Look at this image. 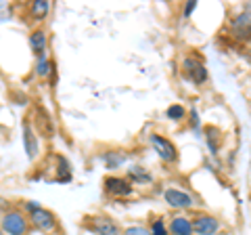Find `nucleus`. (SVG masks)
Masks as SVG:
<instances>
[{
    "mask_svg": "<svg viewBox=\"0 0 251 235\" xmlns=\"http://www.w3.org/2000/svg\"><path fill=\"white\" fill-rule=\"evenodd\" d=\"M184 67L188 69V76L193 78V82L203 84V82L207 80V69H205V65H203L201 61L193 59V57H186L184 59Z\"/></svg>",
    "mask_w": 251,
    "mask_h": 235,
    "instance_id": "obj_9",
    "label": "nucleus"
},
{
    "mask_svg": "<svg viewBox=\"0 0 251 235\" xmlns=\"http://www.w3.org/2000/svg\"><path fill=\"white\" fill-rule=\"evenodd\" d=\"M29 49L31 53L36 55L38 59L44 57V53H46V32L44 29H34L29 36Z\"/></svg>",
    "mask_w": 251,
    "mask_h": 235,
    "instance_id": "obj_11",
    "label": "nucleus"
},
{
    "mask_svg": "<svg viewBox=\"0 0 251 235\" xmlns=\"http://www.w3.org/2000/svg\"><path fill=\"white\" fill-rule=\"evenodd\" d=\"M124 235H151V231H149L147 227L136 225V227H128V229L124 231Z\"/></svg>",
    "mask_w": 251,
    "mask_h": 235,
    "instance_id": "obj_18",
    "label": "nucleus"
},
{
    "mask_svg": "<svg viewBox=\"0 0 251 235\" xmlns=\"http://www.w3.org/2000/svg\"><path fill=\"white\" fill-rule=\"evenodd\" d=\"M151 145H153V149L157 151V155H159L163 162H176L178 160V149H176V145L172 143L170 139L161 137V135H153L151 137Z\"/></svg>",
    "mask_w": 251,
    "mask_h": 235,
    "instance_id": "obj_2",
    "label": "nucleus"
},
{
    "mask_svg": "<svg viewBox=\"0 0 251 235\" xmlns=\"http://www.w3.org/2000/svg\"><path fill=\"white\" fill-rule=\"evenodd\" d=\"M163 198H166V204L172 208H178V210H186L195 206V200L188 195L186 191L182 189H176V187H170V189H166V193H163Z\"/></svg>",
    "mask_w": 251,
    "mask_h": 235,
    "instance_id": "obj_4",
    "label": "nucleus"
},
{
    "mask_svg": "<svg viewBox=\"0 0 251 235\" xmlns=\"http://www.w3.org/2000/svg\"><path fill=\"white\" fill-rule=\"evenodd\" d=\"M29 223L36 225L38 229H42V231H50L57 227V218H54V214L50 210L40 208V210H36L34 214H29Z\"/></svg>",
    "mask_w": 251,
    "mask_h": 235,
    "instance_id": "obj_6",
    "label": "nucleus"
},
{
    "mask_svg": "<svg viewBox=\"0 0 251 235\" xmlns=\"http://www.w3.org/2000/svg\"><path fill=\"white\" fill-rule=\"evenodd\" d=\"M49 11H50V2H46V0H36V2H31V15H34L36 19H44Z\"/></svg>",
    "mask_w": 251,
    "mask_h": 235,
    "instance_id": "obj_13",
    "label": "nucleus"
},
{
    "mask_svg": "<svg viewBox=\"0 0 251 235\" xmlns=\"http://www.w3.org/2000/svg\"><path fill=\"white\" fill-rule=\"evenodd\" d=\"M195 9H197V2H195V0H191V2H186V6H184V17H191Z\"/></svg>",
    "mask_w": 251,
    "mask_h": 235,
    "instance_id": "obj_19",
    "label": "nucleus"
},
{
    "mask_svg": "<svg viewBox=\"0 0 251 235\" xmlns=\"http://www.w3.org/2000/svg\"><path fill=\"white\" fill-rule=\"evenodd\" d=\"M0 235H4V233H0Z\"/></svg>",
    "mask_w": 251,
    "mask_h": 235,
    "instance_id": "obj_22",
    "label": "nucleus"
},
{
    "mask_svg": "<svg viewBox=\"0 0 251 235\" xmlns=\"http://www.w3.org/2000/svg\"><path fill=\"white\" fill-rule=\"evenodd\" d=\"M232 32L237 38H249L251 36V15H241L232 21Z\"/></svg>",
    "mask_w": 251,
    "mask_h": 235,
    "instance_id": "obj_12",
    "label": "nucleus"
},
{
    "mask_svg": "<svg viewBox=\"0 0 251 235\" xmlns=\"http://www.w3.org/2000/svg\"><path fill=\"white\" fill-rule=\"evenodd\" d=\"M166 116L170 118V120H184V116H186V109L182 107V105H170L168 107V112H166Z\"/></svg>",
    "mask_w": 251,
    "mask_h": 235,
    "instance_id": "obj_14",
    "label": "nucleus"
},
{
    "mask_svg": "<svg viewBox=\"0 0 251 235\" xmlns=\"http://www.w3.org/2000/svg\"><path fill=\"white\" fill-rule=\"evenodd\" d=\"M23 149H25L27 158L29 160H36L38 158V137L34 132V126H31L29 120H23Z\"/></svg>",
    "mask_w": 251,
    "mask_h": 235,
    "instance_id": "obj_5",
    "label": "nucleus"
},
{
    "mask_svg": "<svg viewBox=\"0 0 251 235\" xmlns=\"http://www.w3.org/2000/svg\"><path fill=\"white\" fill-rule=\"evenodd\" d=\"M191 223H193L195 235H218V231H220V221L216 216H209V214L195 216Z\"/></svg>",
    "mask_w": 251,
    "mask_h": 235,
    "instance_id": "obj_3",
    "label": "nucleus"
},
{
    "mask_svg": "<svg viewBox=\"0 0 251 235\" xmlns=\"http://www.w3.org/2000/svg\"><path fill=\"white\" fill-rule=\"evenodd\" d=\"M0 227H2L4 235H25L29 229V216L19 210H9L0 221Z\"/></svg>",
    "mask_w": 251,
    "mask_h": 235,
    "instance_id": "obj_1",
    "label": "nucleus"
},
{
    "mask_svg": "<svg viewBox=\"0 0 251 235\" xmlns=\"http://www.w3.org/2000/svg\"><path fill=\"white\" fill-rule=\"evenodd\" d=\"M140 170H143V168H132L130 170V178H132V181H145V183L151 181V176H149L147 172H140Z\"/></svg>",
    "mask_w": 251,
    "mask_h": 235,
    "instance_id": "obj_17",
    "label": "nucleus"
},
{
    "mask_svg": "<svg viewBox=\"0 0 251 235\" xmlns=\"http://www.w3.org/2000/svg\"><path fill=\"white\" fill-rule=\"evenodd\" d=\"M40 208H42V206H40V204H36V202H27V204H25V210H27L29 214H34L36 210H40Z\"/></svg>",
    "mask_w": 251,
    "mask_h": 235,
    "instance_id": "obj_20",
    "label": "nucleus"
},
{
    "mask_svg": "<svg viewBox=\"0 0 251 235\" xmlns=\"http://www.w3.org/2000/svg\"><path fill=\"white\" fill-rule=\"evenodd\" d=\"M50 65H52V63H50L49 59L40 57V59H38V63H36V74L40 76V78H46V76L50 74Z\"/></svg>",
    "mask_w": 251,
    "mask_h": 235,
    "instance_id": "obj_15",
    "label": "nucleus"
},
{
    "mask_svg": "<svg viewBox=\"0 0 251 235\" xmlns=\"http://www.w3.org/2000/svg\"><path fill=\"white\" fill-rule=\"evenodd\" d=\"M90 229L97 233V235H124L120 231V227H117L111 218H103V216H94L90 218Z\"/></svg>",
    "mask_w": 251,
    "mask_h": 235,
    "instance_id": "obj_8",
    "label": "nucleus"
},
{
    "mask_svg": "<svg viewBox=\"0 0 251 235\" xmlns=\"http://www.w3.org/2000/svg\"><path fill=\"white\" fill-rule=\"evenodd\" d=\"M105 191L117 195V198H124V195H130L132 193V183L126 181V178L120 176H107L105 178Z\"/></svg>",
    "mask_w": 251,
    "mask_h": 235,
    "instance_id": "obj_7",
    "label": "nucleus"
},
{
    "mask_svg": "<svg viewBox=\"0 0 251 235\" xmlns=\"http://www.w3.org/2000/svg\"><path fill=\"white\" fill-rule=\"evenodd\" d=\"M191 126L195 128V130H199V118H197V112H191Z\"/></svg>",
    "mask_w": 251,
    "mask_h": 235,
    "instance_id": "obj_21",
    "label": "nucleus"
},
{
    "mask_svg": "<svg viewBox=\"0 0 251 235\" xmlns=\"http://www.w3.org/2000/svg\"><path fill=\"white\" fill-rule=\"evenodd\" d=\"M149 231H151V235H168V227L166 223L161 221V218H155V221L151 223V227H149Z\"/></svg>",
    "mask_w": 251,
    "mask_h": 235,
    "instance_id": "obj_16",
    "label": "nucleus"
},
{
    "mask_svg": "<svg viewBox=\"0 0 251 235\" xmlns=\"http://www.w3.org/2000/svg\"><path fill=\"white\" fill-rule=\"evenodd\" d=\"M168 231L172 235H193V223H191V218H186V216H174L170 221Z\"/></svg>",
    "mask_w": 251,
    "mask_h": 235,
    "instance_id": "obj_10",
    "label": "nucleus"
}]
</instances>
